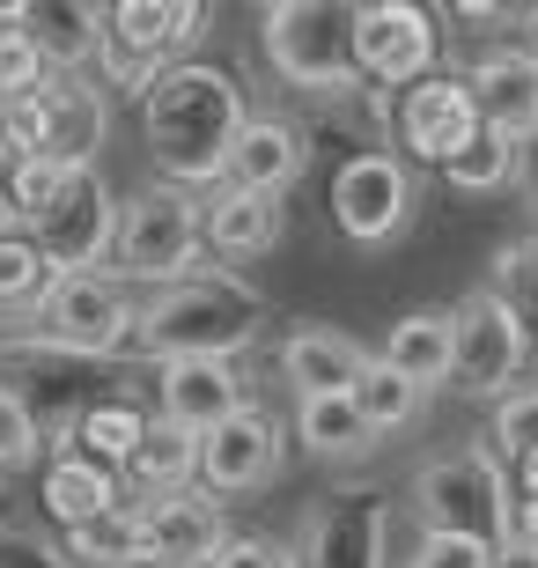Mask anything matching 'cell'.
Segmentation results:
<instances>
[{"label":"cell","mask_w":538,"mask_h":568,"mask_svg":"<svg viewBox=\"0 0 538 568\" xmlns=\"http://www.w3.org/2000/svg\"><path fill=\"white\" fill-rule=\"evenodd\" d=\"M244 126H251L244 82L214 60H177L141 97V141L155 155V185H177V192L222 185Z\"/></svg>","instance_id":"6da1fadb"},{"label":"cell","mask_w":538,"mask_h":568,"mask_svg":"<svg viewBox=\"0 0 538 568\" xmlns=\"http://www.w3.org/2000/svg\"><path fill=\"white\" fill-rule=\"evenodd\" d=\"M266 325V295L236 274H192L177 288L141 295V325H133V355L163 362H236Z\"/></svg>","instance_id":"7a4b0ae2"},{"label":"cell","mask_w":538,"mask_h":568,"mask_svg":"<svg viewBox=\"0 0 538 568\" xmlns=\"http://www.w3.org/2000/svg\"><path fill=\"white\" fill-rule=\"evenodd\" d=\"M414 525L420 531H457L479 547H509L517 539V480L487 443H465L450 458H428L414 473Z\"/></svg>","instance_id":"3957f363"},{"label":"cell","mask_w":538,"mask_h":568,"mask_svg":"<svg viewBox=\"0 0 538 568\" xmlns=\"http://www.w3.org/2000/svg\"><path fill=\"white\" fill-rule=\"evenodd\" d=\"M200 192L177 185H141L119 200V244H111V274L125 288H177V281L200 274Z\"/></svg>","instance_id":"277c9868"},{"label":"cell","mask_w":538,"mask_h":568,"mask_svg":"<svg viewBox=\"0 0 538 568\" xmlns=\"http://www.w3.org/2000/svg\"><path fill=\"white\" fill-rule=\"evenodd\" d=\"M258 52L288 89L311 97H347L354 74V0H273L258 16Z\"/></svg>","instance_id":"5b68a950"},{"label":"cell","mask_w":538,"mask_h":568,"mask_svg":"<svg viewBox=\"0 0 538 568\" xmlns=\"http://www.w3.org/2000/svg\"><path fill=\"white\" fill-rule=\"evenodd\" d=\"M133 325H141V295L119 274H60L30 317L38 347H60V355H119L133 347Z\"/></svg>","instance_id":"8992f818"},{"label":"cell","mask_w":538,"mask_h":568,"mask_svg":"<svg viewBox=\"0 0 538 568\" xmlns=\"http://www.w3.org/2000/svg\"><path fill=\"white\" fill-rule=\"evenodd\" d=\"M443 30L414 0H354V74L376 82L384 97H406L414 82L435 74Z\"/></svg>","instance_id":"52a82bcc"},{"label":"cell","mask_w":538,"mask_h":568,"mask_svg":"<svg viewBox=\"0 0 538 568\" xmlns=\"http://www.w3.org/2000/svg\"><path fill=\"white\" fill-rule=\"evenodd\" d=\"M295 568H392V495L384 487H332L303 517Z\"/></svg>","instance_id":"ba28073f"},{"label":"cell","mask_w":538,"mask_h":568,"mask_svg":"<svg viewBox=\"0 0 538 568\" xmlns=\"http://www.w3.org/2000/svg\"><path fill=\"white\" fill-rule=\"evenodd\" d=\"M457 377L450 392H465V399H509L524 384V362H531V333H524V317L501 303L495 288H473L465 303H457Z\"/></svg>","instance_id":"9c48e42d"},{"label":"cell","mask_w":538,"mask_h":568,"mask_svg":"<svg viewBox=\"0 0 538 568\" xmlns=\"http://www.w3.org/2000/svg\"><path fill=\"white\" fill-rule=\"evenodd\" d=\"M414 170L392 148H362L332 170V222L347 244H392L406 222H414Z\"/></svg>","instance_id":"30bf717a"},{"label":"cell","mask_w":538,"mask_h":568,"mask_svg":"<svg viewBox=\"0 0 538 568\" xmlns=\"http://www.w3.org/2000/svg\"><path fill=\"white\" fill-rule=\"evenodd\" d=\"M473 141H479V104L465 89V74H428L406 97H392V155L406 148V163L450 170Z\"/></svg>","instance_id":"8fae6325"},{"label":"cell","mask_w":538,"mask_h":568,"mask_svg":"<svg viewBox=\"0 0 538 568\" xmlns=\"http://www.w3.org/2000/svg\"><path fill=\"white\" fill-rule=\"evenodd\" d=\"M38 252L52 258V274H104L111 244H119V200H111L104 170H74V185L60 192V207L44 214Z\"/></svg>","instance_id":"7c38bea8"},{"label":"cell","mask_w":538,"mask_h":568,"mask_svg":"<svg viewBox=\"0 0 538 568\" xmlns=\"http://www.w3.org/2000/svg\"><path fill=\"white\" fill-rule=\"evenodd\" d=\"M281 422H273L266 406H244V414H229L222 428H207L200 436V487L207 495H258V487H273V473H281Z\"/></svg>","instance_id":"4fadbf2b"},{"label":"cell","mask_w":538,"mask_h":568,"mask_svg":"<svg viewBox=\"0 0 538 568\" xmlns=\"http://www.w3.org/2000/svg\"><path fill=\"white\" fill-rule=\"evenodd\" d=\"M465 89H473V104H479V126L509 133L517 148L538 141V52L495 44V52H479L465 67Z\"/></svg>","instance_id":"5bb4252c"},{"label":"cell","mask_w":538,"mask_h":568,"mask_svg":"<svg viewBox=\"0 0 538 568\" xmlns=\"http://www.w3.org/2000/svg\"><path fill=\"white\" fill-rule=\"evenodd\" d=\"M251 392L236 377V362H163L155 369V422L185 428V436H207L229 414H244Z\"/></svg>","instance_id":"9a60e30c"},{"label":"cell","mask_w":538,"mask_h":568,"mask_svg":"<svg viewBox=\"0 0 538 568\" xmlns=\"http://www.w3.org/2000/svg\"><path fill=\"white\" fill-rule=\"evenodd\" d=\"M288 230V207L273 192H251V185H214L200 192V236H207L214 258H266Z\"/></svg>","instance_id":"2e32d148"},{"label":"cell","mask_w":538,"mask_h":568,"mask_svg":"<svg viewBox=\"0 0 538 568\" xmlns=\"http://www.w3.org/2000/svg\"><path fill=\"white\" fill-rule=\"evenodd\" d=\"M273 362H281V377H288L295 399H339V392H354V377L369 369V347L354 333H339V325H295Z\"/></svg>","instance_id":"e0dca14e"},{"label":"cell","mask_w":538,"mask_h":568,"mask_svg":"<svg viewBox=\"0 0 538 568\" xmlns=\"http://www.w3.org/2000/svg\"><path fill=\"white\" fill-rule=\"evenodd\" d=\"M200 30H207V8L200 0H111L104 8L111 52H133V60H155V67H177L170 52H185Z\"/></svg>","instance_id":"ac0fdd59"},{"label":"cell","mask_w":538,"mask_h":568,"mask_svg":"<svg viewBox=\"0 0 538 568\" xmlns=\"http://www.w3.org/2000/svg\"><path fill=\"white\" fill-rule=\"evenodd\" d=\"M148 531H155V568H207L229 547V509L207 487H185L148 509Z\"/></svg>","instance_id":"d6986e66"},{"label":"cell","mask_w":538,"mask_h":568,"mask_svg":"<svg viewBox=\"0 0 538 568\" xmlns=\"http://www.w3.org/2000/svg\"><path fill=\"white\" fill-rule=\"evenodd\" d=\"M303 170H311V133L295 126V119H251V126L236 133L229 185H251V192H273V200H288Z\"/></svg>","instance_id":"ffe728a7"},{"label":"cell","mask_w":538,"mask_h":568,"mask_svg":"<svg viewBox=\"0 0 538 568\" xmlns=\"http://www.w3.org/2000/svg\"><path fill=\"white\" fill-rule=\"evenodd\" d=\"M376 355L435 399V392H450V377H457V317L450 311H406L392 333H384Z\"/></svg>","instance_id":"44dd1931"},{"label":"cell","mask_w":538,"mask_h":568,"mask_svg":"<svg viewBox=\"0 0 538 568\" xmlns=\"http://www.w3.org/2000/svg\"><path fill=\"white\" fill-rule=\"evenodd\" d=\"M111 133V89L89 82V74H60L52 82V163L67 170H97V148Z\"/></svg>","instance_id":"7402d4cb"},{"label":"cell","mask_w":538,"mask_h":568,"mask_svg":"<svg viewBox=\"0 0 538 568\" xmlns=\"http://www.w3.org/2000/svg\"><path fill=\"white\" fill-rule=\"evenodd\" d=\"M60 561L67 568H155V531H148L141 503H119L89 525L60 531Z\"/></svg>","instance_id":"603a6c76"},{"label":"cell","mask_w":538,"mask_h":568,"mask_svg":"<svg viewBox=\"0 0 538 568\" xmlns=\"http://www.w3.org/2000/svg\"><path fill=\"white\" fill-rule=\"evenodd\" d=\"M38 503H44V517H52L60 531H74V525H89V517L119 509L125 487H119L111 465L82 458V450H52V465H44V480H38Z\"/></svg>","instance_id":"cb8c5ba5"},{"label":"cell","mask_w":538,"mask_h":568,"mask_svg":"<svg viewBox=\"0 0 538 568\" xmlns=\"http://www.w3.org/2000/svg\"><path fill=\"white\" fill-rule=\"evenodd\" d=\"M119 487H125V503H141V509H155V503H170V495L200 487V436L155 422V428H148V443L125 458Z\"/></svg>","instance_id":"d4e9b609"},{"label":"cell","mask_w":538,"mask_h":568,"mask_svg":"<svg viewBox=\"0 0 538 568\" xmlns=\"http://www.w3.org/2000/svg\"><path fill=\"white\" fill-rule=\"evenodd\" d=\"M30 30H38L44 67H52V74H82V67L104 52V8H89V0H52V8H30Z\"/></svg>","instance_id":"484cf974"},{"label":"cell","mask_w":538,"mask_h":568,"mask_svg":"<svg viewBox=\"0 0 538 568\" xmlns=\"http://www.w3.org/2000/svg\"><path fill=\"white\" fill-rule=\"evenodd\" d=\"M148 428H155V414H141L133 399H89L82 414H74V450L111 465V473H125V458L148 443Z\"/></svg>","instance_id":"4316f807"},{"label":"cell","mask_w":538,"mask_h":568,"mask_svg":"<svg viewBox=\"0 0 538 568\" xmlns=\"http://www.w3.org/2000/svg\"><path fill=\"white\" fill-rule=\"evenodd\" d=\"M295 443L311 458H369L376 428L362 422V406L339 392V399H295Z\"/></svg>","instance_id":"83f0119b"},{"label":"cell","mask_w":538,"mask_h":568,"mask_svg":"<svg viewBox=\"0 0 538 568\" xmlns=\"http://www.w3.org/2000/svg\"><path fill=\"white\" fill-rule=\"evenodd\" d=\"M347 399L362 406V422H369L376 436H398V428H414L420 414H428V392H420V384H406L384 355H369V369L354 377Z\"/></svg>","instance_id":"f1b7e54d"},{"label":"cell","mask_w":538,"mask_h":568,"mask_svg":"<svg viewBox=\"0 0 538 568\" xmlns=\"http://www.w3.org/2000/svg\"><path fill=\"white\" fill-rule=\"evenodd\" d=\"M67 185H74V170L52 163V155H16V163L0 170V200H8V214H16L22 230H38L44 214L60 207Z\"/></svg>","instance_id":"f546056e"},{"label":"cell","mask_w":538,"mask_h":568,"mask_svg":"<svg viewBox=\"0 0 538 568\" xmlns=\"http://www.w3.org/2000/svg\"><path fill=\"white\" fill-rule=\"evenodd\" d=\"M52 258L38 252V236L30 230H8L0 236V317H38V303H44V288H52Z\"/></svg>","instance_id":"4dcf8cb0"},{"label":"cell","mask_w":538,"mask_h":568,"mask_svg":"<svg viewBox=\"0 0 538 568\" xmlns=\"http://www.w3.org/2000/svg\"><path fill=\"white\" fill-rule=\"evenodd\" d=\"M517 170H524V148L509 141V133H495V126H479V141L457 155L443 178H450L457 192H509L517 185Z\"/></svg>","instance_id":"1f68e13d"},{"label":"cell","mask_w":538,"mask_h":568,"mask_svg":"<svg viewBox=\"0 0 538 568\" xmlns=\"http://www.w3.org/2000/svg\"><path fill=\"white\" fill-rule=\"evenodd\" d=\"M52 82V67H44V44L38 30H30V8H16V16L0 22V104H16V97H30V89Z\"/></svg>","instance_id":"d6a6232c"},{"label":"cell","mask_w":538,"mask_h":568,"mask_svg":"<svg viewBox=\"0 0 538 568\" xmlns=\"http://www.w3.org/2000/svg\"><path fill=\"white\" fill-rule=\"evenodd\" d=\"M487 450H495L509 473H517L524 458H538V384H517L509 399H495V414H487Z\"/></svg>","instance_id":"836d02e7"},{"label":"cell","mask_w":538,"mask_h":568,"mask_svg":"<svg viewBox=\"0 0 538 568\" xmlns=\"http://www.w3.org/2000/svg\"><path fill=\"white\" fill-rule=\"evenodd\" d=\"M487 288H495L501 303L524 317V333H531V347H538V236H524V244H501Z\"/></svg>","instance_id":"e575fe53"},{"label":"cell","mask_w":538,"mask_h":568,"mask_svg":"<svg viewBox=\"0 0 538 568\" xmlns=\"http://www.w3.org/2000/svg\"><path fill=\"white\" fill-rule=\"evenodd\" d=\"M38 450H44L38 414L22 406L16 384H0V480H8V473H22V465H38Z\"/></svg>","instance_id":"d590c367"},{"label":"cell","mask_w":538,"mask_h":568,"mask_svg":"<svg viewBox=\"0 0 538 568\" xmlns=\"http://www.w3.org/2000/svg\"><path fill=\"white\" fill-rule=\"evenodd\" d=\"M52 82H60V74H52ZM52 82L16 97V104H0L8 111V155H44V148H52Z\"/></svg>","instance_id":"8d00e7d4"},{"label":"cell","mask_w":538,"mask_h":568,"mask_svg":"<svg viewBox=\"0 0 538 568\" xmlns=\"http://www.w3.org/2000/svg\"><path fill=\"white\" fill-rule=\"evenodd\" d=\"M501 547H479V539H457V531H420L406 568H495Z\"/></svg>","instance_id":"74e56055"},{"label":"cell","mask_w":538,"mask_h":568,"mask_svg":"<svg viewBox=\"0 0 538 568\" xmlns=\"http://www.w3.org/2000/svg\"><path fill=\"white\" fill-rule=\"evenodd\" d=\"M207 568H295V547L281 539H258V531H229V547Z\"/></svg>","instance_id":"f35d334b"},{"label":"cell","mask_w":538,"mask_h":568,"mask_svg":"<svg viewBox=\"0 0 538 568\" xmlns=\"http://www.w3.org/2000/svg\"><path fill=\"white\" fill-rule=\"evenodd\" d=\"M0 568H67V561H60V547H44V539L0 531Z\"/></svg>","instance_id":"ab89813d"},{"label":"cell","mask_w":538,"mask_h":568,"mask_svg":"<svg viewBox=\"0 0 538 568\" xmlns=\"http://www.w3.org/2000/svg\"><path fill=\"white\" fill-rule=\"evenodd\" d=\"M509 480H517V503H538V458H524Z\"/></svg>","instance_id":"60d3db41"},{"label":"cell","mask_w":538,"mask_h":568,"mask_svg":"<svg viewBox=\"0 0 538 568\" xmlns=\"http://www.w3.org/2000/svg\"><path fill=\"white\" fill-rule=\"evenodd\" d=\"M495 568H538V554H531V547H524V539H509V547H501V554H495Z\"/></svg>","instance_id":"b9f144b4"},{"label":"cell","mask_w":538,"mask_h":568,"mask_svg":"<svg viewBox=\"0 0 538 568\" xmlns=\"http://www.w3.org/2000/svg\"><path fill=\"white\" fill-rule=\"evenodd\" d=\"M517 539L538 554V503H517Z\"/></svg>","instance_id":"7bdbcfd3"},{"label":"cell","mask_w":538,"mask_h":568,"mask_svg":"<svg viewBox=\"0 0 538 568\" xmlns=\"http://www.w3.org/2000/svg\"><path fill=\"white\" fill-rule=\"evenodd\" d=\"M517 185H524V192H531V207H538V141H531V148H524V170H517Z\"/></svg>","instance_id":"ee69618b"},{"label":"cell","mask_w":538,"mask_h":568,"mask_svg":"<svg viewBox=\"0 0 538 568\" xmlns=\"http://www.w3.org/2000/svg\"><path fill=\"white\" fill-rule=\"evenodd\" d=\"M16 163V155H8V111H0V170Z\"/></svg>","instance_id":"f6af8a7d"},{"label":"cell","mask_w":538,"mask_h":568,"mask_svg":"<svg viewBox=\"0 0 538 568\" xmlns=\"http://www.w3.org/2000/svg\"><path fill=\"white\" fill-rule=\"evenodd\" d=\"M8 230H22V222H16V214H8V200H0V236H8Z\"/></svg>","instance_id":"bcb514c9"},{"label":"cell","mask_w":538,"mask_h":568,"mask_svg":"<svg viewBox=\"0 0 538 568\" xmlns=\"http://www.w3.org/2000/svg\"><path fill=\"white\" fill-rule=\"evenodd\" d=\"M0 531H8V517H0Z\"/></svg>","instance_id":"7dc6e473"}]
</instances>
